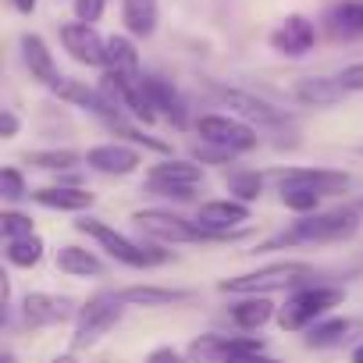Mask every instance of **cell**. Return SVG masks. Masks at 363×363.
Returning <instances> with one entry per match:
<instances>
[{
	"instance_id": "6da1fadb",
	"label": "cell",
	"mask_w": 363,
	"mask_h": 363,
	"mask_svg": "<svg viewBox=\"0 0 363 363\" xmlns=\"http://www.w3.org/2000/svg\"><path fill=\"white\" fill-rule=\"evenodd\" d=\"M306 274H310V264H303V260H285V264H271V267H260V271L228 278V281H221L218 289H221V292H235V296H264V292H271V289L296 285V281H303Z\"/></svg>"
},
{
	"instance_id": "74e56055",
	"label": "cell",
	"mask_w": 363,
	"mask_h": 363,
	"mask_svg": "<svg viewBox=\"0 0 363 363\" xmlns=\"http://www.w3.org/2000/svg\"><path fill=\"white\" fill-rule=\"evenodd\" d=\"M11 4H15L22 15H33V11H36V0H11Z\"/></svg>"
},
{
	"instance_id": "52a82bcc",
	"label": "cell",
	"mask_w": 363,
	"mask_h": 363,
	"mask_svg": "<svg viewBox=\"0 0 363 363\" xmlns=\"http://www.w3.org/2000/svg\"><path fill=\"white\" fill-rule=\"evenodd\" d=\"M121 320V299L107 296V299H93L82 306L79 313V328H75V345H89L100 335H107L114 324Z\"/></svg>"
},
{
	"instance_id": "5b68a950",
	"label": "cell",
	"mask_w": 363,
	"mask_h": 363,
	"mask_svg": "<svg viewBox=\"0 0 363 363\" xmlns=\"http://www.w3.org/2000/svg\"><path fill=\"white\" fill-rule=\"evenodd\" d=\"M356 228H359V221L352 211H331V214L296 221L289 239H296V242H342V239H352Z\"/></svg>"
},
{
	"instance_id": "5bb4252c",
	"label": "cell",
	"mask_w": 363,
	"mask_h": 363,
	"mask_svg": "<svg viewBox=\"0 0 363 363\" xmlns=\"http://www.w3.org/2000/svg\"><path fill=\"white\" fill-rule=\"evenodd\" d=\"M328 29L338 40H359L363 36V0H338L328 8Z\"/></svg>"
},
{
	"instance_id": "603a6c76",
	"label": "cell",
	"mask_w": 363,
	"mask_h": 363,
	"mask_svg": "<svg viewBox=\"0 0 363 363\" xmlns=\"http://www.w3.org/2000/svg\"><path fill=\"white\" fill-rule=\"evenodd\" d=\"M107 68L118 75H139V54L125 36H111L107 40Z\"/></svg>"
},
{
	"instance_id": "1f68e13d",
	"label": "cell",
	"mask_w": 363,
	"mask_h": 363,
	"mask_svg": "<svg viewBox=\"0 0 363 363\" xmlns=\"http://www.w3.org/2000/svg\"><path fill=\"white\" fill-rule=\"evenodd\" d=\"M0 196H4V200L26 196V178H22L18 167H4V171H0Z\"/></svg>"
},
{
	"instance_id": "4dcf8cb0",
	"label": "cell",
	"mask_w": 363,
	"mask_h": 363,
	"mask_svg": "<svg viewBox=\"0 0 363 363\" xmlns=\"http://www.w3.org/2000/svg\"><path fill=\"white\" fill-rule=\"evenodd\" d=\"M0 232H4L8 242H11V239H26V235H33V221L8 211V214H0Z\"/></svg>"
},
{
	"instance_id": "d590c367",
	"label": "cell",
	"mask_w": 363,
	"mask_h": 363,
	"mask_svg": "<svg viewBox=\"0 0 363 363\" xmlns=\"http://www.w3.org/2000/svg\"><path fill=\"white\" fill-rule=\"evenodd\" d=\"M15 132H18V118H15L11 111H4V114H0V135L15 139Z\"/></svg>"
},
{
	"instance_id": "ab89813d",
	"label": "cell",
	"mask_w": 363,
	"mask_h": 363,
	"mask_svg": "<svg viewBox=\"0 0 363 363\" xmlns=\"http://www.w3.org/2000/svg\"><path fill=\"white\" fill-rule=\"evenodd\" d=\"M0 363H18V359H15L11 352H4V356H0Z\"/></svg>"
},
{
	"instance_id": "7402d4cb",
	"label": "cell",
	"mask_w": 363,
	"mask_h": 363,
	"mask_svg": "<svg viewBox=\"0 0 363 363\" xmlns=\"http://www.w3.org/2000/svg\"><path fill=\"white\" fill-rule=\"evenodd\" d=\"M121 18L132 36H153L157 29V0H121Z\"/></svg>"
},
{
	"instance_id": "7c38bea8",
	"label": "cell",
	"mask_w": 363,
	"mask_h": 363,
	"mask_svg": "<svg viewBox=\"0 0 363 363\" xmlns=\"http://www.w3.org/2000/svg\"><path fill=\"white\" fill-rule=\"evenodd\" d=\"M86 164L93 171H104V174H132L139 167V153L132 146H121V143H104V146H93L86 153Z\"/></svg>"
},
{
	"instance_id": "cb8c5ba5",
	"label": "cell",
	"mask_w": 363,
	"mask_h": 363,
	"mask_svg": "<svg viewBox=\"0 0 363 363\" xmlns=\"http://www.w3.org/2000/svg\"><path fill=\"white\" fill-rule=\"evenodd\" d=\"M232 317H235L239 328L253 331V328H260V324H267V320L274 317V303L264 299V296H253V299H242V303L232 310Z\"/></svg>"
},
{
	"instance_id": "277c9868",
	"label": "cell",
	"mask_w": 363,
	"mask_h": 363,
	"mask_svg": "<svg viewBox=\"0 0 363 363\" xmlns=\"http://www.w3.org/2000/svg\"><path fill=\"white\" fill-rule=\"evenodd\" d=\"M132 221L160 242H211V239H221V235H214L200 225H189L186 218L167 214V211H139Z\"/></svg>"
},
{
	"instance_id": "f1b7e54d",
	"label": "cell",
	"mask_w": 363,
	"mask_h": 363,
	"mask_svg": "<svg viewBox=\"0 0 363 363\" xmlns=\"http://www.w3.org/2000/svg\"><path fill=\"white\" fill-rule=\"evenodd\" d=\"M26 160H29V164H36V167H47V171H65V167L79 164L82 157H79V153H72V150H40V153H29Z\"/></svg>"
},
{
	"instance_id": "44dd1931",
	"label": "cell",
	"mask_w": 363,
	"mask_h": 363,
	"mask_svg": "<svg viewBox=\"0 0 363 363\" xmlns=\"http://www.w3.org/2000/svg\"><path fill=\"white\" fill-rule=\"evenodd\" d=\"M33 200H36L40 207H50V211H86V207H93V193L72 189V186L40 189V193H33Z\"/></svg>"
},
{
	"instance_id": "4fadbf2b",
	"label": "cell",
	"mask_w": 363,
	"mask_h": 363,
	"mask_svg": "<svg viewBox=\"0 0 363 363\" xmlns=\"http://www.w3.org/2000/svg\"><path fill=\"white\" fill-rule=\"evenodd\" d=\"M281 186H306L313 193H338L349 186V174L345 171H306V167H296V171H281L278 174Z\"/></svg>"
},
{
	"instance_id": "8992f818",
	"label": "cell",
	"mask_w": 363,
	"mask_h": 363,
	"mask_svg": "<svg viewBox=\"0 0 363 363\" xmlns=\"http://www.w3.org/2000/svg\"><path fill=\"white\" fill-rule=\"evenodd\" d=\"M196 132L203 135V143L218 146V150H228V153H242V150H253L257 146V132L235 118H225V114H203L196 121Z\"/></svg>"
},
{
	"instance_id": "d6a6232c",
	"label": "cell",
	"mask_w": 363,
	"mask_h": 363,
	"mask_svg": "<svg viewBox=\"0 0 363 363\" xmlns=\"http://www.w3.org/2000/svg\"><path fill=\"white\" fill-rule=\"evenodd\" d=\"M335 79L342 82V89H345V93H363V61H356V65L342 68Z\"/></svg>"
},
{
	"instance_id": "ac0fdd59",
	"label": "cell",
	"mask_w": 363,
	"mask_h": 363,
	"mask_svg": "<svg viewBox=\"0 0 363 363\" xmlns=\"http://www.w3.org/2000/svg\"><path fill=\"white\" fill-rule=\"evenodd\" d=\"M345 96V89H342V82L338 79H299L296 82V100H303V104H310V107H335L338 100Z\"/></svg>"
},
{
	"instance_id": "3957f363",
	"label": "cell",
	"mask_w": 363,
	"mask_h": 363,
	"mask_svg": "<svg viewBox=\"0 0 363 363\" xmlns=\"http://www.w3.org/2000/svg\"><path fill=\"white\" fill-rule=\"evenodd\" d=\"M345 299V292L342 289H303V292H296L281 310H278V324L285 328V331H299V328H306V324H313L317 317H324L331 306H338Z\"/></svg>"
},
{
	"instance_id": "ba28073f",
	"label": "cell",
	"mask_w": 363,
	"mask_h": 363,
	"mask_svg": "<svg viewBox=\"0 0 363 363\" xmlns=\"http://www.w3.org/2000/svg\"><path fill=\"white\" fill-rule=\"evenodd\" d=\"M61 43L79 65H107V43L96 36L93 26L86 22H68L61 26Z\"/></svg>"
},
{
	"instance_id": "484cf974",
	"label": "cell",
	"mask_w": 363,
	"mask_h": 363,
	"mask_svg": "<svg viewBox=\"0 0 363 363\" xmlns=\"http://www.w3.org/2000/svg\"><path fill=\"white\" fill-rule=\"evenodd\" d=\"M4 253H8V264H15V267H36V264H40V257H43V242H40L36 235L11 239Z\"/></svg>"
},
{
	"instance_id": "836d02e7",
	"label": "cell",
	"mask_w": 363,
	"mask_h": 363,
	"mask_svg": "<svg viewBox=\"0 0 363 363\" xmlns=\"http://www.w3.org/2000/svg\"><path fill=\"white\" fill-rule=\"evenodd\" d=\"M104 4H107V0H75V18L86 22V26H93L104 15Z\"/></svg>"
},
{
	"instance_id": "8fae6325",
	"label": "cell",
	"mask_w": 363,
	"mask_h": 363,
	"mask_svg": "<svg viewBox=\"0 0 363 363\" xmlns=\"http://www.w3.org/2000/svg\"><path fill=\"white\" fill-rule=\"evenodd\" d=\"M214 93H218L228 107H235L242 118H253V121H260V125H281V121H285V114H281L278 107H271L267 100H260V96H253V93L228 89V86H214Z\"/></svg>"
},
{
	"instance_id": "9c48e42d",
	"label": "cell",
	"mask_w": 363,
	"mask_h": 363,
	"mask_svg": "<svg viewBox=\"0 0 363 363\" xmlns=\"http://www.w3.org/2000/svg\"><path fill=\"white\" fill-rule=\"evenodd\" d=\"M242 221H250V207L242 200H211L196 214V225L214 232V235H221V239L228 235V228H239Z\"/></svg>"
},
{
	"instance_id": "8d00e7d4",
	"label": "cell",
	"mask_w": 363,
	"mask_h": 363,
	"mask_svg": "<svg viewBox=\"0 0 363 363\" xmlns=\"http://www.w3.org/2000/svg\"><path fill=\"white\" fill-rule=\"evenodd\" d=\"M225 363H278V359H271L264 352H242V356H228Z\"/></svg>"
},
{
	"instance_id": "4316f807",
	"label": "cell",
	"mask_w": 363,
	"mask_h": 363,
	"mask_svg": "<svg viewBox=\"0 0 363 363\" xmlns=\"http://www.w3.org/2000/svg\"><path fill=\"white\" fill-rule=\"evenodd\" d=\"M281 203L296 214H306V211H317L320 203V193L306 189V186H281Z\"/></svg>"
},
{
	"instance_id": "d4e9b609",
	"label": "cell",
	"mask_w": 363,
	"mask_h": 363,
	"mask_svg": "<svg viewBox=\"0 0 363 363\" xmlns=\"http://www.w3.org/2000/svg\"><path fill=\"white\" fill-rule=\"evenodd\" d=\"M57 271H65V274H100V260L93 257V253H86V250H79V246H61L57 250Z\"/></svg>"
},
{
	"instance_id": "2e32d148",
	"label": "cell",
	"mask_w": 363,
	"mask_h": 363,
	"mask_svg": "<svg viewBox=\"0 0 363 363\" xmlns=\"http://www.w3.org/2000/svg\"><path fill=\"white\" fill-rule=\"evenodd\" d=\"M203 182V167L189 160H164L150 171V186H189L196 189Z\"/></svg>"
},
{
	"instance_id": "e575fe53",
	"label": "cell",
	"mask_w": 363,
	"mask_h": 363,
	"mask_svg": "<svg viewBox=\"0 0 363 363\" xmlns=\"http://www.w3.org/2000/svg\"><path fill=\"white\" fill-rule=\"evenodd\" d=\"M146 363H193V359H186L178 349H171V345H160V349H153L150 356H146Z\"/></svg>"
},
{
	"instance_id": "e0dca14e",
	"label": "cell",
	"mask_w": 363,
	"mask_h": 363,
	"mask_svg": "<svg viewBox=\"0 0 363 363\" xmlns=\"http://www.w3.org/2000/svg\"><path fill=\"white\" fill-rule=\"evenodd\" d=\"M22 57H26L29 72H33L40 82H47V86L61 82V75H57V65H54V57H50L47 43H43L36 33H26V36H22Z\"/></svg>"
},
{
	"instance_id": "60d3db41",
	"label": "cell",
	"mask_w": 363,
	"mask_h": 363,
	"mask_svg": "<svg viewBox=\"0 0 363 363\" xmlns=\"http://www.w3.org/2000/svg\"><path fill=\"white\" fill-rule=\"evenodd\" d=\"M50 363H75L72 356H57V359H50Z\"/></svg>"
},
{
	"instance_id": "7a4b0ae2",
	"label": "cell",
	"mask_w": 363,
	"mask_h": 363,
	"mask_svg": "<svg viewBox=\"0 0 363 363\" xmlns=\"http://www.w3.org/2000/svg\"><path fill=\"white\" fill-rule=\"evenodd\" d=\"M75 228H79L82 235L96 239V242H100L118 264H125V267H153V264H164V260H167L164 253H153V250L135 246L132 239H125L121 232H114L111 225H104V221H96V218H82V221H75Z\"/></svg>"
},
{
	"instance_id": "f546056e",
	"label": "cell",
	"mask_w": 363,
	"mask_h": 363,
	"mask_svg": "<svg viewBox=\"0 0 363 363\" xmlns=\"http://www.w3.org/2000/svg\"><path fill=\"white\" fill-rule=\"evenodd\" d=\"M260 174L257 171H239V174H232V193L239 196V200H257L260 196Z\"/></svg>"
},
{
	"instance_id": "f35d334b",
	"label": "cell",
	"mask_w": 363,
	"mask_h": 363,
	"mask_svg": "<svg viewBox=\"0 0 363 363\" xmlns=\"http://www.w3.org/2000/svg\"><path fill=\"white\" fill-rule=\"evenodd\" d=\"M352 363H363V342H359V345L352 349Z\"/></svg>"
},
{
	"instance_id": "ffe728a7",
	"label": "cell",
	"mask_w": 363,
	"mask_h": 363,
	"mask_svg": "<svg viewBox=\"0 0 363 363\" xmlns=\"http://www.w3.org/2000/svg\"><path fill=\"white\" fill-rule=\"evenodd\" d=\"M118 299L135 303V306H171V303L193 299V292H186V289H157V285H132V289H121Z\"/></svg>"
},
{
	"instance_id": "83f0119b",
	"label": "cell",
	"mask_w": 363,
	"mask_h": 363,
	"mask_svg": "<svg viewBox=\"0 0 363 363\" xmlns=\"http://www.w3.org/2000/svg\"><path fill=\"white\" fill-rule=\"evenodd\" d=\"M352 328H356L352 320H328V324H317V328H310L306 342H310V345H335V342H342V338H345Z\"/></svg>"
},
{
	"instance_id": "30bf717a",
	"label": "cell",
	"mask_w": 363,
	"mask_h": 363,
	"mask_svg": "<svg viewBox=\"0 0 363 363\" xmlns=\"http://www.w3.org/2000/svg\"><path fill=\"white\" fill-rule=\"evenodd\" d=\"M313 40H317L313 26H310L303 15H289V18H285V22L274 29V36H271V47H274L278 54L299 57V54H306V50L313 47Z\"/></svg>"
},
{
	"instance_id": "d6986e66",
	"label": "cell",
	"mask_w": 363,
	"mask_h": 363,
	"mask_svg": "<svg viewBox=\"0 0 363 363\" xmlns=\"http://www.w3.org/2000/svg\"><path fill=\"white\" fill-rule=\"evenodd\" d=\"M22 313H26V324H33V328L61 324V320L68 317V310H65V299H54V296H47V292H33V296H26V306H22Z\"/></svg>"
},
{
	"instance_id": "9a60e30c",
	"label": "cell",
	"mask_w": 363,
	"mask_h": 363,
	"mask_svg": "<svg viewBox=\"0 0 363 363\" xmlns=\"http://www.w3.org/2000/svg\"><path fill=\"white\" fill-rule=\"evenodd\" d=\"M143 82H146V96H150L153 111H160L174 128L186 125V104H182V96L174 93L171 82H164V79H157V75H150V79H143Z\"/></svg>"
}]
</instances>
